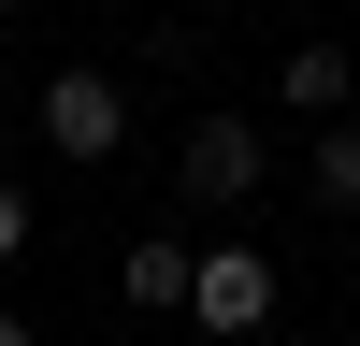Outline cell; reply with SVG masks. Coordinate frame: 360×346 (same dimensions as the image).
Returning <instances> with one entry per match:
<instances>
[{
  "label": "cell",
  "mask_w": 360,
  "mask_h": 346,
  "mask_svg": "<svg viewBox=\"0 0 360 346\" xmlns=\"http://www.w3.org/2000/svg\"><path fill=\"white\" fill-rule=\"evenodd\" d=\"M259 173H274V144H259V115H202L188 144H173V202L188 217H245Z\"/></svg>",
  "instance_id": "6da1fadb"
},
{
  "label": "cell",
  "mask_w": 360,
  "mask_h": 346,
  "mask_svg": "<svg viewBox=\"0 0 360 346\" xmlns=\"http://www.w3.org/2000/svg\"><path fill=\"white\" fill-rule=\"evenodd\" d=\"M188 317H202L217 346L274 332V260H259V245H202V274H188Z\"/></svg>",
  "instance_id": "7a4b0ae2"
},
{
  "label": "cell",
  "mask_w": 360,
  "mask_h": 346,
  "mask_svg": "<svg viewBox=\"0 0 360 346\" xmlns=\"http://www.w3.org/2000/svg\"><path fill=\"white\" fill-rule=\"evenodd\" d=\"M44 144L58 159H115L130 144V86L115 72H44Z\"/></svg>",
  "instance_id": "3957f363"
},
{
  "label": "cell",
  "mask_w": 360,
  "mask_h": 346,
  "mask_svg": "<svg viewBox=\"0 0 360 346\" xmlns=\"http://www.w3.org/2000/svg\"><path fill=\"white\" fill-rule=\"evenodd\" d=\"M188 274H202V245H173V231H144V245L115 260V303H130V317H188Z\"/></svg>",
  "instance_id": "277c9868"
},
{
  "label": "cell",
  "mask_w": 360,
  "mask_h": 346,
  "mask_svg": "<svg viewBox=\"0 0 360 346\" xmlns=\"http://www.w3.org/2000/svg\"><path fill=\"white\" fill-rule=\"evenodd\" d=\"M303 188L332 202V217H360V115H317V144H303Z\"/></svg>",
  "instance_id": "5b68a950"
},
{
  "label": "cell",
  "mask_w": 360,
  "mask_h": 346,
  "mask_svg": "<svg viewBox=\"0 0 360 346\" xmlns=\"http://www.w3.org/2000/svg\"><path fill=\"white\" fill-rule=\"evenodd\" d=\"M346 44H288V115H346Z\"/></svg>",
  "instance_id": "8992f818"
},
{
  "label": "cell",
  "mask_w": 360,
  "mask_h": 346,
  "mask_svg": "<svg viewBox=\"0 0 360 346\" xmlns=\"http://www.w3.org/2000/svg\"><path fill=\"white\" fill-rule=\"evenodd\" d=\"M15 245H29V188L0 173V260H15Z\"/></svg>",
  "instance_id": "52a82bcc"
},
{
  "label": "cell",
  "mask_w": 360,
  "mask_h": 346,
  "mask_svg": "<svg viewBox=\"0 0 360 346\" xmlns=\"http://www.w3.org/2000/svg\"><path fill=\"white\" fill-rule=\"evenodd\" d=\"M0 346H29V317H0Z\"/></svg>",
  "instance_id": "ba28073f"
},
{
  "label": "cell",
  "mask_w": 360,
  "mask_h": 346,
  "mask_svg": "<svg viewBox=\"0 0 360 346\" xmlns=\"http://www.w3.org/2000/svg\"><path fill=\"white\" fill-rule=\"evenodd\" d=\"M346 317H360V288H346Z\"/></svg>",
  "instance_id": "9c48e42d"
},
{
  "label": "cell",
  "mask_w": 360,
  "mask_h": 346,
  "mask_svg": "<svg viewBox=\"0 0 360 346\" xmlns=\"http://www.w3.org/2000/svg\"><path fill=\"white\" fill-rule=\"evenodd\" d=\"M0 15H15V0H0Z\"/></svg>",
  "instance_id": "30bf717a"
},
{
  "label": "cell",
  "mask_w": 360,
  "mask_h": 346,
  "mask_svg": "<svg viewBox=\"0 0 360 346\" xmlns=\"http://www.w3.org/2000/svg\"><path fill=\"white\" fill-rule=\"evenodd\" d=\"M217 15H231V0H217Z\"/></svg>",
  "instance_id": "8fae6325"
}]
</instances>
